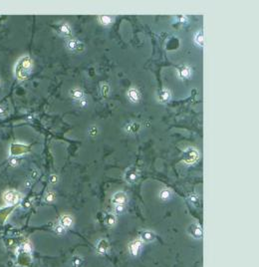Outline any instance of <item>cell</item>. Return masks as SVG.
<instances>
[{"mask_svg":"<svg viewBox=\"0 0 259 267\" xmlns=\"http://www.w3.org/2000/svg\"><path fill=\"white\" fill-rule=\"evenodd\" d=\"M33 68V61L29 56H24L18 60L14 69V74L17 79L21 81L26 80L29 78L32 73Z\"/></svg>","mask_w":259,"mask_h":267,"instance_id":"6da1fadb","label":"cell"},{"mask_svg":"<svg viewBox=\"0 0 259 267\" xmlns=\"http://www.w3.org/2000/svg\"><path fill=\"white\" fill-rule=\"evenodd\" d=\"M199 159V152L194 147H188V149L183 152L182 161L186 165H194L196 163V161Z\"/></svg>","mask_w":259,"mask_h":267,"instance_id":"7a4b0ae2","label":"cell"},{"mask_svg":"<svg viewBox=\"0 0 259 267\" xmlns=\"http://www.w3.org/2000/svg\"><path fill=\"white\" fill-rule=\"evenodd\" d=\"M20 198H21L20 193L15 192V190H7V192L3 193V200L7 204H11V206L19 202Z\"/></svg>","mask_w":259,"mask_h":267,"instance_id":"3957f363","label":"cell"},{"mask_svg":"<svg viewBox=\"0 0 259 267\" xmlns=\"http://www.w3.org/2000/svg\"><path fill=\"white\" fill-rule=\"evenodd\" d=\"M187 232L192 238L194 239H201L202 236H203V230H202V227L199 224V223H191V224L187 227Z\"/></svg>","mask_w":259,"mask_h":267,"instance_id":"277c9868","label":"cell"},{"mask_svg":"<svg viewBox=\"0 0 259 267\" xmlns=\"http://www.w3.org/2000/svg\"><path fill=\"white\" fill-rule=\"evenodd\" d=\"M111 202L114 204L115 206H126L128 202V197H127L126 192H118L113 194L111 198Z\"/></svg>","mask_w":259,"mask_h":267,"instance_id":"5b68a950","label":"cell"},{"mask_svg":"<svg viewBox=\"0 0 259 267\" xmlns=\"http://www.w3.org/2000/svg\"><path fill=\"white\" fill-rule=\"evenodd\" d=\"M66 47L69 51L73 52V53H77V52H82L85 49V46L82 42H80L77 39H70L66 43Z\"/></svg>","mask_w":259,"mask_h":267,"instance_id":"8992f818","label":"cell"},{"mask_svg":"<svg viewBox=\"0 0 259 267\" xmlns=\"http://www.w3.org/2000/svg\"><path fill=\"white\" fill-rule=\"evenodd\" d=\"M139 178V173H138V170L136 168H129L128 170H126V174H125V179L127 183H135L136 180H138Z\"/></svg>","mask_w":259,"mask_h":267,"instance_id":"52a82bcc","label":"cell"},{"mask_svg":"<svg viewBox=\"0 0 259 267\" xmlns=\"http://www.w3.org/2000/svg\"><path fill=\"white\" fill-rule=\"evenodd\" d=\"M56 31L59 35L61 36H64V37H70L72 35V30H71V27L69 26V24L65 22L62 23H59V24L56 25Z\"/></svg>","mask_w":259,"mask_h":267,"instance_id":"ba28073f","label":"cell"},{"mask_svg":"<svg viewBox=\"0 0 259 267\" xmlns=\"http://www.w3.org/2000/svg\"><path fill=\"white\" fill-rule=\"evenodd\" d=\"M176 73H177L178 78L181 79V80H185V79L190 78V76L192 74V71H191V68L190 66L181 65V66L176 68Z\"/></svg>","mask_w":259,"mask_h":267,"instance_id":"9c48e42d","label":"cell"},{"mask_svg":"<svg viewBox=\"0 0 259 267\" xmlns=\"http://www.w3.org/2000/svg\"><path fill=\"white\" fill-rule=\"evenodd\" d=\"M109 249H110V243L106 239V238H102V239H100L97 242L96 250L99 254H101V255L106 254V253H108Z\"/></svg>","mask_w":259,"mask_h":267,"instance_id":"30bf717a","label":"cell"},{"mask_svg":"<svg viewBox=\"0 0 259 267\" xmlns=\"http://www.w3.org/2000/svg\"><path fill=\"white\" fill-rule=\"evenodd\" d=\"M143 246V241L141 239H136L134 241H132L129 245V250L131 252L132 255L136 256L140 253V250Z\"/></svg>","mask_w":259,"mask_h":267,"instance_id":"8fae6325","label":"cell"},{"mask_svg":"<svg viewBox=\"0 0 259 267\" xmlns=\"http://www.w3.org/2000/svg\"><path fill=\"white\" fill-rule=\"evenodd\" d=\"M140 237L143 242H153L155 239V234L150 230H143L140 233Z\"/></svg>","mask_w":259,"mask_h":267,"instance_id":"7c38bea8","label":"cell"},{"mask_svg":"<svg viewBox=\"0 0 259 267\" xmlns=\"http://www.w3.org/2000/svg\"><path fill=\"white\" fill-rule=\"evenodd\" d=\"M128 98L132 103H138L141 99V94L138 89L131 88L128 91Z\"/></svg>","mask_w":259,"mask_h":267,"instance_id":"4fadbf2b","label":"cell"},{"mask_svg":"<svg viewBox=\"0 0 259 267\" xmlns=\"http://www.w3.org/2000/svg\"><path fill=\"white\" fill-rule=\"evenodd\" d=\"M157 97H158V101L159 103H167L169 101V99H171V92L166 89L162 90V91L158 92Z\"/></svg>","mask_w":259,"mask_h":267,"instance_id":"5bb4252c","label":"cell"},{"mask_svg":"<svg viewBox=\"0 0 259 267\" xmlns=\"http://www.w3.org/2000/svg\"><path fill=\"white\" fill-rule=\"evenodd\" d=\"M116 221H117L116 216L113 213H106L105 214V217H104V222H105L106 226L110 227V228L113 227V226H115Z\"/></svg>","mask_w":259,"mask_h":267,"instance_id":"9a60e30c","label":"cell"},{"mask_svg":"<svg viewBox=\"0 0 259 267\" xmlns=\"http://www.w3.org/2000/svg\"><path fill=\"white\" fill-rule=\"evenodd\" d=\"M59 224L62 225L64 228H69L71 227L72 224H73V218L72 216L68 215V214H65V215L61 216L60 218V223Z\"/></svg>","mask_w":259,"mask_h":267,"instance_id":"2e32d148","label":"cell"},{"mask_svg":"<svg viewBox=\"0 0 259 267\" xmlns=\"http://www.w3.org/2000/svg\"><path fill=\"white\" fill-rule=\"evenodd\" d=\"M125 130L127 131V133L129 134H136L138 133L141 130V125L139 123H129L128 125L126 126Z\"/></svg>","mask_w":259,"mask_h":267,"instance_id":"e0dca14e","label":"cell"},{"mask_svg":"<svg viewBox=\"0 0 259 267\" xmlns=\"http://www.w3.org/2000/svg\"><path fill=\"white\" fill-rule=\"evenodd\" d=\"M70 96L75 100H81L84 97V92L79 88H74L70 91Z\"/></svg>","mask_w":259,"mask_h":267,"instance_id":"ac0fdd59","label":"cell"},{"mask_svg":"<svg viewBox=\"0 0 259 267\" xmlns=\"http://www.w3.org/2000/svg\"><path fill=\"white\" fill-rule=\"evenodd\" d=\"M194 42L197 45H199L200 47H203L204 45V36H203V31L199 30L195 33L194 35Z\"/></svg>","mask_w":259,"mask_h":267,"instance_id":"d6986e66","label":"cell"},{"mask_svg":"<svg viewBox=\"0 0 259 267\" xmlns=\"http://www.w3.org/2000/svg\"><path fill=\"white\" fill-rule=\"evenodd\" d=\"M159 197L163 200H167L172 197V192L168 188H163L159 192Z\"/></svg>","mask_w":259,"mask_h":267,"instance_id":"ffe728a7","label":"cell"},{"mask_svg":"<svg viewBox=\"0 0 259 267\" xmlns=\"http://www.w3.org/2000/svg\"><path fill=\"white\" fill-rule=\"evenodd\" d=\"M99 22H100L102 25L107 26L112 23V17L109 15H102L99 17Z\"/></svg>","mask_w":259,"mask_h":267,"instance_id":"44dd1931","label":"cell"},{"mask_svg":"<svg viewBox=\"0 0 259 267\" xmlns=\"http://www.w3.org/2000/svg\"><path fill=\"white\" fill-rule=\"evenodd\" d=\"M188 200H190V202L191 204H194V206H197V204L199 203V194H191L190 195V197H188Z\"/></svg>","mask_w":259,"mask_h":267,"instance_id":"7402d4cb","label":"cell"},{"mask_svg":"<svg viewBox=\"0 0 259 267\" xmlns=\"http://www.w3.org/2000/svg\"><path fill=\"white\" fill-rule=\"evenodd\" d=\"M72 263H73L74 267H80L83 264V259L79 256H75L72 259Z\"/></svg>","mask_w":259,"mask_h":267,"instance_id":"603a6c76","label":"cell"},{"mask_svg":"<svg viewBox=\"0 0 259 267\" xmlns=\"http://www.w3.org/2000/svg\"><path fill=\"white\" fill-rule=\"evenodd\" d=\"M55 200V193L52 192H48L45 195V201L47 202H53Z\"/></svg>","mask_w":259,"mask_h":267,"instance_id":"cb8c5ba5","label":"cell"},{"mask_svg":"<svg viewBox=\"0 0 259 267\" xmlns=\"http://www.w3.org/2000/svg\"><path fill=\"white\" fill-rule=\"evenodd\" d=\"M65 230H66V228H64L62 225L61 224H58V225H56L55 226V228H54V231L57 233L58 235H63L64 233H65Z\"/></svg>","mask_w":259,"mask_h":267,"instance_id":"d4e9b609","label":"cell"},{"mask_svg":"<svg viewBox=\"0 0 259 267\" xmlns=\"http://www.w3.org/2000/svg\"><path fill=\"white\" fill-rule=\"evenodd\" d=\"M176 19H177L178 22L181 23V24H186V23L188 22V18L185 15H178V16H176Z\"/></svg>","mask_w":259,"mask_h":267,"instance_id":"484cf974","label":"cell"},{"mask_svg":"<svg viewBox=\"0 0 259 267\" xmlns=\"http://www.w3.org/2000/svg\"><path fill=\"white\" fill-rule=\"evenodd\" d=\"M109 92H110V87L107 84H104L102 86V94L106 97V96L109 95Z\"/></svg>","mask_w":259,"mask_h":267,"instance_id":"4316f807","label":"cell"},{"mask_svg":"<svg viewBox=\"0 0 259 267\" xmlns=\"http://www.w3.org/2000/svg\"><path fill=\"white\" fill-rule=\"evenodd\" d=\"M125 211V206H115V212L116 214H122Z\"/></svg>","mask_w":259,"mask_h":267,"instance_id":"83f0119b","label":"cell"},{"mask_svg":"<svg viewBox=\"0 0 259 267\" xmlns=\"http://www.w3.org/2000/svg\"><path fill=\"white\" fill-rule=\"evenodd\" d=\"M7 106H5V105H0V116H4L7 114Z\"/></svg>","mask_w":259,"mask_h":267,"instance_id":"f1b7e54d","label":"cell"},{"mask_svg":"<svg viewBox=\"0 0 259 267\" xmlns=\"http://www.w3.org/2000/svg\"><path fill=\"white\" fill-rule=\"evenodd\" d=\"M49 179H50V183H51L52 184H55V183H58V176L56 175V174H51L50 178H49Z\"/></svg>","mask_w":259,"mask_h":267,"instance_id":"f546056e","label":"cell"},{"mask_svg":"<svg viewBox=\"0 0 259 267\" xmlns=\"http://www.w3.org/2000/svg\"><path fill=\"white\" fill-rule=\"evenodd\" d=\"M97 132H98V130H97V127H92L91 129H90V135L91 136H95L96 134H97Z\"/></svg>","mask_w":259,"mask_h":267,"instance_id":"4dcf8cb0","label":"cell"},{"mask_svg":"<svg viewBox=\"0 0 259 267\" xmlns=\"http://www.w3.org/2000/svg\"><path fill=\"white\" fill-rule=\"evenodd\" d=\"M2 85H3V84H2V80L0 79V90L2 89Z\"/></svg>","mask_w":259,"mask_h":267,"instance_id":"1f68e13d","label":"cell"}]
</instances>
